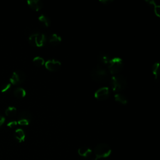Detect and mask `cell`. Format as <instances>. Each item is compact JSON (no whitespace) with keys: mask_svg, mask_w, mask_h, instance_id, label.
<instances>
[{"mask_svg":"<svg viewBox=\"0 0 160 160\" xmlns=\"http://www.w3.org/2000/svg\"><path fill=\"white\" fill-rule=\"evenodd\" d=\"M113 1L112 0H99V2H101V3L105 4V5H108L111 4Z\"/></svg>","mask_w":160,"mask_h":160,"instance_id":"25","label":"cell"},{"mask_svg":"<svg viewBox=\"0 0 160 160\" xmlns=\"http://www.w3.org/2000/svg\"><path fill=\"white\" fill-rule=\"evenodd\" d=\"M31 114L28 111H22L20 112V114L18 116L19 119H26L29 121H31Z\"/></svg>","mask_w":160,"mask_h":160,"instance_id":"17","label":"cell"},{"mask_svg":"<svg viewBox=\"0 0 160 160\" xmlns=\"http://www.w3.org/2000/svg\"><path fill=\"white\" fill-rule=\"evenodd\" d=\"M111 154V149L105 143H99L96 146L92 151L91 160H99L108 158Z\"/></svg>","mask_w":160,"mask_h":160,"instance_id":"1","label":"cell"},{"mask_svg":"<svg viewBox=\"0 0 160 160\" xmlns=\"http://www.w3.org/2000/svg\"><path fill=\"white\" fill-rule=\"evenodd\" d=\"M61 63L56 59H49L45 62V67L50 71H56L61 68Z\"/></svg>","mask_w":160,"mask_h":160,"instance_id":"8","label":"cell"},{"mask_svg":"<svg viewBox=\"0 0 160 160\" xmlns=\"http://www.w3.org/2000/svg\"><path fill=\"white\" fill-rule=\"evenodd\" d=\"M154 14L160 17V6L158 4H156L154 7H153Z\"/></svg>","mask_w":160,"mask_h":160,"instance_id":"23","label":"cell"},{"mask_svg":"<svg viewBox=\"0 0 160 160\" xmlns=\"http://www.w3.org/2000/svg\"><path fill=\"white\" fill-rule=\"evenodd\" d=\"M14 95L16 98L18 99L23 98L26 95V90L22 88H16L13 91Z\"/></svg>","mask_w":160,"mask_h":160,"instance_id":"14","label":"cell"},{"mask_svg":"<svg viewBox=\"0 0 160 160\" xmlns=\"http://www.w3.org/2000/svg\"><path fill=\"white\" fill-rule=\"evenodd\" d=\"M11 84L10 82L5 83L1 87V92H6L8 91L11 89Z\"/></svg>","mask_w":160,"mask_h":160,"instance_id":"21","label":"cell"},{"mask_svg":"<svg viewBox=\"0 0 160 160\" xmlns=\"http://www.w3.org/2000/svg\"><path fill=\"white\" fill-rule=\"evenodd\" d=\"M38 20L44 27H49L51 24L50 19L46 15L41 14L38 17Z\"/></svg>","mask_w":160,"mask_h":160,"instance_id":"15","label":"cell"},{"mask_svg":"<svg viewBox=\"0 0 160 160\" xmlns=\"http://www.w3.org/2000/svg\"><path fill=\"white\" fill-rule=\"evenodd\" d=\"M109 96V89L108 87L99 88L94 92V97L99 100H105Z\"/></svg>","mask_w":160,"mask_h":160,"instance_id":"7","label":"cell"},{"mask_svg":"<svg viewBox=\"0 0 160 160\" xmlns=\"http://www.w3.org/2000/svg\"><path fill=\"white\" fill-rule=\"evenodd\" d=\"M16 108L14 106H9L5 110V114L8 117L14 116L16 113Z\"/></svg>","mask_w":160,"mask_h":160,"instance_id":"18","label":"cell"},{"mask_svg":"<svg viewBox=\"0 0 160 160\" xmlns=\"http://www.w3.org/2000/svg\"><path fill=\"white\" fill-rule=\"evenodd\" d=\"M28 41L32 46L42 47L46 41V37L42 33H33L29 36Z\"/></svg>","mask_w":160,"mask_h":160,"instance_id":"5","label":"cell"},{"mask_svg":"<svg viewBox=\"0 0 160 160\" xmlns=\"http://www.w3.org/2000/svg\"><path fill=\"white\" fill-rule=\"evenodd\" d=\"M27 3L32 9L36 11H38L43 6L42 1L40 0H28L27 1Z\"/></svg>","mask_w":160,"mask_h":160,"instance_id":"10","label":"cell"},{"mask_svg":"<svg viewBox=\"0 0 160 160\" xmlns=\"http://www.w3.org/2000/svg\"><path fill=\"white\" fill-rule=\"evenodd\" d=\"M111 59L109 55L104 52H100L98 55V60L102 66L108 65Z\"/></svg>","mask_w":160,"mask_h":160,"instance_id":"12","label":"cell"},{"mask_svg":"<svg viewBox=\"0 0 160 160\" xmlns=\"http://www.w3.org/2000/svg\"><path fill=\"white\" fill-rule=\"evenodd\" d=\"M159 63L158 62H155L152 68V74L154 76V79H157L158 75H159Z\"/></svg>","mask_w":160,"mask_h":160,"instance_id":"20","label":"cell"},{"mask_svg":"<svg viewBox=\"0 0 160 160\" xmlns=\"http://www.w3.org/2000/svg\"><path fill=\"white\" fill-rule=\"evenodd\" d=\"M5 121V118L2 116H0V128L2 126V125L4 124Z\"/></svg>","mask_w":160,"mask_h":160,"instance_id":"26","label":"cell"},{"mask_svg":"<svg viewBox=\"0 0 160 160\" xmlns=\"http://www.w3.org/2000/svg\"><path fill=\"white\" fill-rule=\"evenodd\" d=\"M111 85L112 90L115 92H119L126 88L127 81L124 76L120 74H115L111 77Z\"/></svg>","mask_w":160,"mask_h":160,"instance_id":"3","label":"cell"},{"mask_svg":"<svg viewBox=\"0 0 160 160\" xmlns=\"http://www.w3.org/2000/svg\"><path fill=\"white\" fill-rule=\"evenodd\" d=\"M14 137L19 142H22L25 140L26 134L22 129L18 128L14 132Z\"/></svg>","mask_w":160,"mask_h":160,"instance_id":"11","label":"cell"},{"mask_svg":"<svg viewBox=\"0 0 160 160\" xmlns=\"http://www.w3.org/2000/svg\"><path fill=\"white\" fill-rule=\"evenodd\" d=\"M17 122H18V124L19 125H21V126H28L29 124L30 121H29L28 120H26V119H19Z\"/></svg>","mask_w":160,"mask_h":160,"instance_id":"22","label":"cell"},{"mask_svg":"<svg viewBox=\"0 0 160 160\" xmlns=\"http://www.w3.org/2000/svg\"><path fill=\"white\" fill-rule=\"evenodd\" d=\"M25 79V74L21 70H18L13 72L11 75L9 81L11 84L17 85L22 83Z\"/></svg>","mask_w":160,"mask_h":160,"instance_id":"6","label":"cell"},{"mask_svg":"<svg viewBox=\"0 0 160 160\" xmlns=\"http://www.w3.org/2000/svg\"><path fill=\"white\" fill-rule=\"evenodd\" d=\"M108 68L111 74H116L123 69V61L122 59L119 57L111 58L108 64Z\"/></svg>","mask_w":160,"mask_h":160,"instance_id":"4","label":"cell"},{"mask_svg":"<svg viewBox=\"0 0 160 160\" xmlns=\"http://www.w3.org/2000/svg\"><path fill=\"white\" fill-rule=\"evenodd\" d=\"M17 124H18V122L16 121H11L7 123V126L10 128H12L16 126Z\"/></svg>","mask_w":160,"mask_h":160,"instance_id":"24","label":"cell"},{"mask_svg":"<svg viewBox=\"0 0 160 160\" xmlns=\"http://www.w3.org/2000/svg\"><path fill=\"white\" fill-rule=\"evenodd\" d=\"M33 63L36 66H41L44 64V59L41 57V56H36L33 58L32 59Z\"/></svg>","mask_w":160,"mask_h":160,"instance_id":"19","label":"cell"},{"mask_svg":"<svg viewBox=\"0 0 160 160\" xmlns=\"http://www.w3.org/2000/svg\"><path fill=\"white\" fill-rule=\"evenodd\" d=\"M91 76L95 81L102 82L107 79L108 72L104 66L97 65L91 70Z\"/></svg>","mask_w":160,"mask_h":160,"instance_id":"2","label":"cell"},{"mask_svg":"<svg viewBox=\"0 0 160 160\" xmlns=\"http://www.w3.org/2000/svg\"><path fill=\"white\" fill-rule=\"evenodd\" d=\"M78 154L85 158H91L92 156V151L87 146H82L78 150Z\"/></svg>","mask_w":160,"mask_h":160,"instance_id":"9","label":"cell"},{"mask_svg":"<svg viewBox=\"0 0 160 160\" xmlns=\"http://www.w3.org/2000/svg\"><path fill=\"white\" fill-rule=\"evenodd\" d=\"M61 40H62L61 37L55 33L51 34V36L49 37V39H48L49 42L52 45L59 44L61 42Z\"/></svg>","mask_w":160,"mask_h":160,"instance_id":"13","label":"cell"},{"mask_svg":"<svg viewBox=\"0 0 160 160\" xmlns=\"http://www.w3.org/2000/svg\"><path fill=\"white\" fill-rule=\"evenodd\" d=\"M114 99L117 102L122 104H126L128 102V99L126 98V96H124L122 94H119V93L116 94L114 95Z\"/></svg>","mask_w":160,"mask_h":160,"instance_id":"16","label":"cell"}]
</instances>
